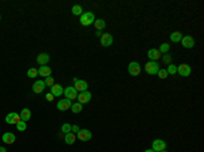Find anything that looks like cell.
Listing matches in <instances>:
<instances>
[{"label": "cell", "instance_id": "cell-1", "mask_svg": "<svg viewBox=\"0 0 204 152\" xmlns=\"http://www.w3.org/2000/svg\"><path fill=\"white\" fill-rule=\"evenodd\" d=\"M95 22V18H94V14L87 11V12H83L80 15V23L83 26H90V25H94Z\"/></svg>", "mask_w": 204, "mask_h": 152}, {"label": "cell", "instance_id": "cell-2", "mask_svg": "<svg viewBox=\"0 0 204 152\" xmlns=\"http://www.w3.org/2000/svg\"><path fill=\"white\" fill-rule=\"evenodd\" d=\"M144 69L148 75H157L159 71V64L157 61H148L146 65H144Z\"/></svg>", "mask_w": 204, "mask_h": 152}, {"label": "cell", "instance_id": "cell-3", "mask_svg": "<svg viewBox=\"0 0 204 152\" xmlns=\"http://www.w3.org/2000/svg\"><path fill=\"white\" fill-rule=\"evenodd\" d=\"M140 71H142V67H140V64L138 61H132V62H129V65H128V72H129V75L131 76H138Z\"/></svg>", "mask_w": 204, "mask_h": 152}, {"label": "cell", "instance_id": "cell-4", "mask_svg": "<svg viewBox=\"0 0 204 152\" xmlns=\"http://www.w3.org/2000/svg\"><path fill=\"white\" fill-rule=\"evenodd\" d=\"M19 121H22L21 116L15 112H12V113H10V114H7L6 116V122L7 124H10V125H17Z\"/></svg>", "mask_w": 204, "mask_h": 152}, {"label": "cell", "instance_id": "cell-5", "mask_svg": "<svg viewBox=\"0 0 204 152\" xmlns=\"http://www.w3.org/2000/svg\"><path fill=\"white\" fill-rule=\"evenodd\" d=\"M166 148V141L162 139H157L153 141V148L151 150H154L155 152H161V151H165Z\"/></svg>", "mask_w": 204, "mask_h": 152}, {"label": "cell", "instance_id": "cell-6", "mask_svg": "<svg viewBox=\"0 0 204 152\" xmlns=\"http://www.w3.org/2000/svg\"><path fill=\"white\" fill-rule=\"evenodd\" d=\"M91 132L88 131V129H79V132L76 133V137L82 141H88V140L91 139Z\"/></svg>", "mask_w": 204, "mask_h": 152}, {"label": "cell", "instance_id": "cell-7", "mask_svg": "<svg viewBox=\"0 0 204 152\" xmlns=\"http://www.w3.org/2000/svg\"><path fill=\"white\" fill-rule=\"evenodd\" d=\"M180 42L183 44V46L185 48V49H191V48L195 46V39H193V37H191V35H185V37H183Z\"/></svg>", "mask_w": 204, "mask_h": 152}, {"label": "cell", "instance_id": "cell-8", "mask_svg": "<svg viewBox=\"0 0 204 152\" xmlns=\"http://www.w3.org/2000/svg\"><path fill=\"white\" fill-rule=\"evenodd\" d=\"M74 83H75V90L78 92H83V91H87V87H88V84H87V81H84V80H79V79H74Z\"/></svg>", "mask_w": 204, "mask_h": 152}, {"label": "cell", "instance_id": "cell-9", "mask_svg": "<svg viewBox=\"0 0 204 152\" xmlns=\"http://www.w3.org/2000/svg\"><path fill=\"white\" fill-rule=\"evenodd\" d=\"M177 72L180 73L181 76H184V77H187L191 75V72H192V68L189 67L188 64H180L178 67H177Z\"/></svg>", "mask_w": 204, "mask_h": 152}, {"label": "cell", "instance_id": "cell-10", "mask_svg": "<svg viewBox=\"0 0 204 152\" xmlns=\"http://www.w3.org/2000/svg\"><path fill=\"white\" fill-rule=\"evenodd\" d=\"M72 106V101H69V99H61V101L57 102V109L60 110V112H65V110L71 109Z\"/></svg>", "mask_w": 204, "mask_h": 152}, {"label": "cell", "instance_id": "cell-11", "mask_svg": "<svg viewBox=\"0 0 204 152\" xmlns=\"http://www.w3.org/2000/svg\"><path fill=\"white\" fill-rule=\"evenodd\" d=\"M64 95H65L67 99L72 101V99H76V98H78V91L75 90V87H65Z\"/></svg>", "mask_w": 204, "mask_h": 152}, {"label": "cell", "instance_id": "cell-12", "mask_svg": "<svg viewBox=\"0 0 204 152\" xmlns=\"http://www.w3.org/2000/svg\"><path fill=\"white\" fill-rule=\"evenodd\" d=\"M112 44H113V37L110 35L109 33H103V34L101 35V45L107 48V46L112 45Z\"/></svg>", "mask_w": 204, "mask_h": 152}, {"label": "cell", "instance_id": "cell-13", "mask_svg": "<svg viewBox=\"0 0 204 152\" xmlns=\"http://www.w3.org/2000/svg\"><path fill=\"white\" fill-rule=\"evenodd\" d=\"M91 101V94L88 91H83V92H80V94H78V102L79 103H88Z\"/></svg>", "mask_w": 204, "mask_h": 152}, {"label": "cell", "instance_id": "cell-14", "mask_svg": "<svg viewBox=\"0 0 204 152\" xmlns=\"http://www.w3.org/2000/svg\"><path fill=\"white\" fill-rule=\"evenodd\" d=\"M45 81L44 80H37L34 84H33V92L34 94H41L44 90H45Z\"/></svg>", "mask_w": 204, "mask_h": 152}, {"label": "cell", "instance_id": "cell-15", "mask_svg": "<svg viewBox=\"0 0 204 152\" xmlns=\"http://www.w3.org/2000/svg\"><path fill=\"white\" fill-rule=\"evenodd\" d=\"M50 94L53 95V96H60L64 94V88H63L61 84H57V83H55L53 86L50 87Z\"/></svg>", "mask_w": 204, "mask_h": 152}, {"label": "cell", "instance_id": "cell-16", "mask_svg": "<svg viewBox=\"0 0 204 152\" xmlns=\"http://www.w3.org/2000/svg\"><path fill=\"white\" fill-rule=\"evenodd\" d=\"M147 56H148V58H150V61H157V60L161 58V52L153 48V49H150L147 52Z\"/></svg>", "mask_w": 204, "mask_h": 152}, {"label": "cell", "instance_id": "cell-17", "mask_svg": "<svg viewBox=\"0 0 204 152\" xmlns=\"http://www.w3.org/2000/svg\"><path fill=\"white\" fill-rule=\"evenodd\" d=\"M2 140H3V143H6V144H14L15 143V135L11 132H7L2 136Z\"/></svg>", "mask_w": 204, "mask_h": 152}, {"label": "cell", "instance_id": "cell-18", "mask_svg": "<svg viewBox=\"0 0 204 152\" xmlns=\"http://www.w3.org/2000/svg\"><path fill=\"white\" fill-rule=\"evenodd\" d=\"M49 54L48 53H40L38 56H37V62H38L40 65H46L48 61H49Z\"/></svg>", "mask_w": 204, "mask_h": 152}, {"label": "cell", "instance_id": "cell-19", "mask_svg": "<svg viewBox=\"0 0 204 152\" xmlns=\"http://www.w3.org/2000/svg\"><path fill=\"white\" fill-rule=\"evenodd\" d=\"M50 73H52V69L48 65H41L40 67V69H38V75L40 76L48 77V76H50Z\"/></svg>", "mask_w": 204, "mask_h": 152}, {"label": "cell", "instance_id": "cell-20", "mask_svg": "<svg viewBox=\"0 0 204 152\" xmlns=\"http://www.w3.org/2000/svg\"><path fill=\"white\" fill-rule=\"evenodd\" d=\"M21 120L22 121H29L31 118V112H30V109H22V112H21Z\"/></svg>", "mask_w": 204, "mask_h": 152}, {"label": "cell", "instance_id": "cell-21", "mask_svg": "<svg viewBox=\"0 0 204 152\" xmlns=\"http://www.w3.org/2000/svg\"><path fill=\"white\" fill-rule=\"evenodd\" d=\"M75 141H76V136H75V133H72V132L67 133V135H65V143L71 145V144H74Z\"/></svg>", "mask_w": 204, "mask_h": 152}, {"label": "cell", "instance_id": "cell-22", "mask_svg": "<svg viewBox=\"0 0 204 152\" xmlns=\"http://www.w3.org/2000/svg\"><path fill=\"white\" fill-rule=\"evenodd\" d=\"M181 38H183V34L180 31H174L170 34V41H173V42H180Z\"/></svg>", "mask_w": 204, "mask_h": 152}, {"label": "cell", "instance_id": "cell-23", "mask_svg": "<svg viewBox=\"0 0 204 152\" xmlns=\"http://www.w3.org/2000/svg\"><path fill=\"white\" fill-rule=\"evenodd\" d=\"M94 26H95V29H97V30L101 31L102 29H105L106 22L103 21V19H95V22H94Z\"/></svg>", "mask_w": 204, "mask_h": 152}, {"label": "cell", "instance_id": "cell-24", "mask_svg": "<svg viewBox=\"0 0 204 152\" xmlns=\"http://www.w3.org/2000/svg\"><path fill=\"white\" fill-rule=\"evenodd\" d=\"M71 110H72V113H80L82 112V110H83V106H82V103H79V102H78V103H74V105L71 106Z\"/></svg>", "mask_w": 204, "mask_h": 152}, {"label": "cell", "instance_id": "cell-25", "mask_svg": "<svg viewBox=\"0 0 204 152\" xmlns=\"http://www.w3.org/2000/svg\"><path fill=\"white\" fill-rule=\"evenodd\" d=\"M72 14H74V15L80 16L82 14H83V8H82L80 6H74V7H72Z\"/></svg>", "mask_w": 204, "mask_h": 152}, {"label": "cell", "instance_id": "cell-26", "mask_svg": "<svg viewBox=\"0 0 204 152\" xmlns=\"http://www.w3.org/2000/svg\"><path fill=\"white\" fill-rule=\"evenodd\" d=\"M166 71H168L169 75H176V73H177V67L174 65V64H169V67H168V69H166Z\"/></svg>", "mask_w": 204, "mask_h": 152}, {"label": "cell", "instance_id": "cell-27", "mask_svg": "<svg viewBox=\"0 0 204 152\" xmlns=\"http://www.w3.org/2000/svg\"><path fill=\"white\" fill-rule=\"evenodd\" d=\"M27 76H29V77H31V79H33V77H37V76H38V69H36V68H30V69L27 71Z\"/></svg>", "mask_w": 204, "mask_h": 152}, {"label": "cell", "instance_id": "cell-28", "mask_svg": "<svg viewBox=\"0 0 204 152\" xmlns=\"http://www.w3.org/2000/svg\"><path fill=\"white\" fill-rule=\"evenodd\" d=\"M17 129H18V131H21V132H23V131H26V129H27V125H26L25 121H19V122L17 124Z\"/></svg>", "mask_w": 204, "mask_h": 152}, {"label": "cell", "instance_id": "cell-29", "mask_svg": "<svg viewBox=\"0 0 204 152\" xmlns=\"http://www.w3.org/2000/svg\"><path fill=\"white\" fill-rule=\"evenodd\" d=\"M157 75H158V77H161V79H166L169 73H168V71H166V69H161V68H159V71H158Z\"/></svg>", "mask_w": 204, "mask_h": 152}, {"label": "cell", "instance_id": "cell-30", "mask_svg": "<svg viewBox=\"0 0 204 152\" xmlns=\"http://www.w3.org/2000/svg\"><path fill=\"white\" fill-rule=\"evenodd\" d=\"M169 49H170V46H169V44H162L161 45V48H159V52H161V54L162 53H166V52H169Z\"/></svg>", "mask_w": 204, "mask_h": 152}, {"label": "cell", "instance_id": "cell-31", "mask_svg": "<svg viewBox=\"0 0 204 152\" xmlns=\"http://www.w3.org/2000/svg\"><path fill=\"white\" fill-rule=\"evenodd\" d=\"M45 86H49V87H52L55 84V81H53V77L52 76H48V77H45Z\"/></svg>", "mask_w": 204, "mask_h": 152}, {"label": "cell", "instance_id": "cell-32", "mask_svg": "<svg viewBox=\"0 0 204 152\" xmlns=\"http://www.w3.org/2000/svg\"><path fill=\"white\" fill-rule=\"evenodd\" d=\"M71 127H72V125H69V124H64L61 127L63 133H65V135H67V133H69V132H71Z\"/></svg>", "mask_w": 204, "mask_h": 152}, {"label": "cell", "instance_id": "cell-33", "mask_svg": "<svg viewBox=\"0 0 204 152\" xmlns=\"http://www.w3.org/2000/svg\"><path fill=\"white\" fill-rule=\"evenodd\" d=\"M71 132L72 133H78V132H79V127H78V125H74V127H71Z\"/></svg>", "mask_w": 204, "mask_h": 152}, {"label": "cell", "instance_id": "cell-34", "mask_svg": "<svg viewBox=\"0 0 204 152\" xmlns=\"http://www.w3.org/2000/svg\"><path fill=\"white\" fill-rule=\"evenodd\" d=\"M53 98H55V96H53V95H52V94H50V92H49V94H46V101H49V102H52V101H53Z\"/></svg>", "mask_w": 204, "mask_h": 152}, {"label": "cell", "instance_id": "cell-35", "mask_svg": "<svg viewBox=\"0 0 204 152\" xmlns=\"http://www.w3.org/2000/svg\"><path fill=\"white\" fill-rule=\"evenodd\" d=\"M163 60L168 62V64H170V56H165V57H163Z\"/></svg>", "mask_w": 204, "mask_h": 152}, {"label": "cell", "instance_id": "cell-36", "mask_svg": "<svg viewBox=\"0 0 204 152\" xmlns=\"http://www.w3.org/2000/svg\"><path fill=\"white\" fill-rule=\"evenodd\" d=\"M95 35H97V37H101V35H102V33L99 31V30H97V33H95Z\"/></svg>", "mask_w": 204, "mask_h": 152}, {"label": "cell", "instance_id": "cell-37", "mask_svg": "<svg viewBox=\"0 0 204 152\" xmlns=\"http://www.w3.org/2000/svg\"><path fill=\"white\" fill-rule=\"evenodd\" d=\"M0 152H7V150L4 147H0Z\"/></svg>", "mask_w": 204, "mask_h": 152}, {"label": "cell", "instance_id": "cell-38", "mask_svg": "<svg viewBox=\"0 0 204 152\" xmlns=\"http://www.w3.org/2000/svg\"><path fill=\"white\" fill-rule=\"evenodd\" d=\"M144 152H155V151H154V150H146Z\"/></svg>", "mask_w": 204, "mask_h": 152}, {"label": "cell", "instance_id": "cell-39", "mask_svg": "<svg viewBox=\"0 0 204 152\" xmlns=\"http://www.w3.org/2000/svg\"><path fill=\"white\" fill-rule=\"evenodd\" d=\"M161 152H166V151H161Z\"/></svg>", "mask_w": 204, "mask_h": 152}]
</instances>
